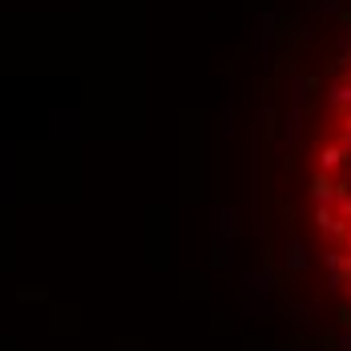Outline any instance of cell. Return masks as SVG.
Wrapping results in <instances>:
<instances>
[{
	"label": "cell",
	"mask_w": 351,
	"mask_h": 351,
	"mask_svg": "<svg viewBox=\"0 0 351 351\" xmlns=\"http://www.w3.org/2000/svg\"><path fill=\"white\" fill-rule=\"evenodd\" d=\"M275 254H279V258H275V263H279V271H287V275H303V271L311 267V254H307V246H303L299 234H291Z\"/></svg>",
	"instance_id": "6da1fadb"
},
{
	"label": "cell",
	"mask_w": 351,
	"mask_h": 351,
	"mask_svg": "<svg viewBox=\"0 0 351 351\" xmlns=\"http://www.w3.org/2000/svg\"><path fill=\"white\" fill-rule=\"evenodd\" d=\"M243 287H246V295H254V299H271V295L279 291V271H275V267L246 271V275H243Z\"/></svg>",
	"instance_id": "7a4b0ae2"
},
{
	"label": "cell",
	"mask_w": 351,
	"mask_h": 351,
	"mask_svg": "<svg viewBox=\"0 0 351 351\" xmlns=\"http://www.w3.org/2000/svg\"><path fill=\"white\" fill-rule=\"evenodd\" d=\"M315 226H319V234H323L327 243H343V239H348V230H351L343 218H335V210H331V206H319Z\"/></svg>",
	"instance_id": "3957f363"
},
{
	"label": "cell",
	"mask_w": 351,
	"mask_h": 351,
	"mask_svg": "<svg viewBox=\"0 0 351 351\" xmlns=\"http://www.w3.org/2000/svg\"><path fill=\"white\" fill-rule=\"evenodd\" d=\"M218 243H230V239H239V214L234 210H218Z\"/></svg>",
	"instance_id": "277c9868"
},
{
	"label": "cell",
	"mask_w": 351,
	"mask_h": 351,
	"mask_svg": "<svg viewBox=\"0 0 351 351\" xmlns=\"http://www.w3.org/2000/svg\"><path fill=\"white\" fill-rule=\"evenodd\" d=\"M311 198H315L319 206H331V202H335V186H331L327 178L319 174L315 182H311Z\"/></svg>",
	"instance_id": "5b68a950"
},
{
	"label": "cell",
	"mask_w": 351,
	"mask_h": 351,
	"mask_svg": "<svg viewBox=\"0 0 351 351\" xmlns=\"http://www.w3.org/2000/svg\"><path fill=\"white\" fill-rule=\"evenodd\" d=\"M343 162H348V149H343V145H327V149L319 154V166H323V170H335V166H343Z\"/></svg>",
	"instance_id": "8992f818"
},
{
	"label": "cell",
	"mask_w": 351,
	"mask_h": 351,
	"mask_svg": "<svg viewBox=\"0 0 351 351\" xmlns=\"http://www.w3.org/2000/svg\"><path fill=\"white\" fill-rule=\"evenodd\" d=\"M246 311H250V315H263V311H279V303H275V299H250Z\"/></svg>",
	"instance_id": "52a82bcc"
},
{
	"label": "cell",
	"mask_w": 351,
	"mask_h": 351,
	"mask_svg": "<svg viewBox=\"0 0 351 351\" xmlns=\"http://www.w3.org/2000/svg\"><path fill=\"white\" fill-rule=\"evenodd\" d=\"M331 106H351V85H335L331 89Z\"/></svg>",
	"instance_id": "ba28073f"
},
{
	"label": "cell",
	"mask_w": 351,
	"mask_h": 351,
	"mask_svg": "<svg viewBox=\"0 0 351 351\" xmlns=\"http://www.w3.org/2000/svg\"><path fill=\"white\" fill-rule=\"evenodd\" d=\"M335 351H351V331H339V339H335Z\"/></svg>",
	"instance_id": "9c48e42d"
},
{
	"label": "cell",
	"mask_w": 351,
	"mask_h": 351,
	"mask_svg": "<svg viewBox=\"0 0 351 351\" xmlns=\"http://www.w3.org/2000/svg\"><path fill=\"white\" fill-rule=\"evenodd\" d=\"M315 8H319V12H335V8H339V0H315Z\"/></svg>",
	"instance_id": "30bf717a"
},
{
	"label": "cell",
	"mask_w": 351,
	"mask_h": 351,
	"mask_svg": "<svg viewBox=\"0 0 351 351\" xmlns=\"http://www.w3.org/2000/svg\"><path fill=\"white\" fill-rule=\"evenodd\" d=\"M348 243H351V230H348Z\"/></svg>",
	"instance_id": "8fae6325"
},
{
	"label": "cell",
	"mask_w": 351,
	"mask_h": 351,
	"mask_svg": "<svg viewBox=\"0 0 351 351\" xmlns=\"http://www.w3.org/2000/svg\"><path fill=\"white\" fill-rule=\"evenodd\" d=\"M348 295H351V287H348Z\"/></svg>",
	"instance_id": "7c38bea8"
}]
</instances>
